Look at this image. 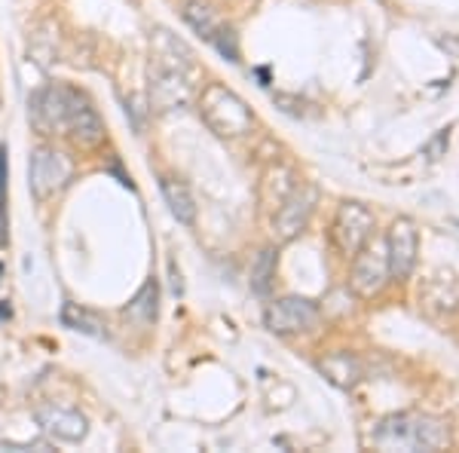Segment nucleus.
Wrapping results in <instances>:
<instances>
[{
	"label": "nucleus",
	"instance_id": "9",
	"mask_svg": "<svg viewBox=\"0 0 459 453\" xmlns=\"http://www.w3.org/2000/svg\"><path fill=\"white\" fill-rule=\"evenodd\" d=\"M420 233L411 218H395L386 233V257H389V276L407 279L417 266Z\"/></svg>",
	"mask_w": 459,
	"mask_h": 453
},
{
	"label": "nucleus",
	"instance_id": "4",
	"mask_svg": "<svg viewBox=\"0 0 459 453\" xmlns=\"http://www.w3.org/2000/svg\"><path fill=\"white\" fill-rule=\"evenodd\" d=\"M199 117L221 138H242L255 126V114L246 99H239L224 83H209L199 92Z\"/></svg>",
	"mask_w": 459,
	"mask_h": 453
},
{
	"label": "nucleus",
	"instance_id": "11",
	"mask_svg": "<svg viewBox=\"0 0 459 453\" xmlns=\"http://www.w3.org/2000/svg\"><path fill=\"white\" fill-rule=\"evenodd\" d=\"M37 426L43 429V435L56 438V441H68L77 444L83 441L89 432V423L80 411H71V407H58V405H40L34 411Z\"/></svg>",
	"mask_w": 459,
	"mask_h": 453
},
{
	"label": "nucleus",
	"instance_id": "1",
	"mask_svg": "<svg viewBox=\"0 0 459 453\" xmlns=\"http://www.w3.org/2000/svg\"><path fill=\"white\" fill-rule=\"evenodd\" d=\"M194 53L187 43L178 40L166 28H153L151 34V108L166 110L184 108L194 95Z\"/></svg>",
	"mask_w": 459,
	"mask_h": 453
},
{
	"label": "nucleus",
	"instance_id": "3",
	"mask_svg": "<svg viewBox=\"0 0 459 453\" xmlns=\"http://www.w3.org/2000/svg\"><path fill=\"white\" fill-rule=\"evenodd\" d=\"M371 444L380 450H404V453H432L450 444V423L432 414H392L380 420L374 429Z\"/></svg>",
	"mask_w": 459,
	"mask_h": 453
},
{
	"label": "nucleus",
	"instance_id": "7",
	"mask_svg": "<svg viewBox=\"0 0 459 453\" xmlns=\"http://www.w3.org/2000/svg\"><path fill=\"white\" fill-rule=\"evenodd\" d=\"M318 318H322V313H318V307L313 301H307V297H282V301L270 303L264 313V325L266 331L273 334H303L309 328H316Z\"/></svg>",
	"mask_w": 459,
	"mask_h": 453
},
{
	"label": "nucleus",
	"instance_id": "8",
	"mask_svg": "<svg viewBox=\"0 0 459 453\" xmlns=\"http://www.w3.org/2000/svg\"><path fill=\"white\" fill-rule=\"evenodd\" d=\"M71 160L65 153L53 151V147H37L31 153V166H28V178H31V193L37 199L53 196L71 181Z\"/></svg>",
	"mask_w": 459,
	"mask_h": 453
},
{
	"label": "nucleus",
	"instance_id": "13",
	"mask_svg": "<svg viewBox=\"0 0 459 453\" xmlns=\"http://www.w3.org/2000/svg\"><path fill=\"white\" fill-rule=\"evenodd\" d=\"M157 301H160V285L151 279V282H144L142 292H138L129 303H126L123 316L129 318V322H135V325H142V328H147V325L157 322Z\"/></svg>",
	"mask_w": 459,
	"mask_h": 453
},
{
	"label": "nucleus",
	"instance_id": "2",
	"mask_svg": "<svg viewBox=\"0 0 459 453\" xmlns=\"http://www.w3.org/2000/svg\"><path fill=\"white\" fill-rule=\"evenodd\" d=\"M31 120L40 132H65L80 147H95L105 138V126H101L95 108L89 105V99L68 86L37 92L31 99Z\"/></svg>",
	"mask_w": 459,
	"mask_h": 453
},
{
	"label": "nucleus",
	"instance_id": "10",
	"mask_svg": "<svg viewBox=\"0 0 459 453\" xmlns=\"http://www.w3.org/2000/svg\"><path fill=\"white\" fill-rule=\"evenodd\" d=\"M386 282H389L386 248L368 242L365 248L352 257V279H350L352 292L359 297H377L386 288Z\"/></svg>",
	"mask_w": 459,
	"mask_h": 453
},
{
	"label": "nucleus",
	"instance_id": "5",
	"mask_svg": "<svg viewBox=\"0 0 459 453\" xmlns=\"http://www.w3.org/2000/svg\"><path fill=\"white\" fill-rule=\"evenodd\" d=\"M374 236V214L361 203H343L331 224V240L343 257H355Z\"/></svg>",
	"mask_w": 459,
	"mask_h": 453
},
{
	"label": "nucleus",
	"instance_id": "16",
	"mask_svg": "<svg viewBox=\"0 0 459 453\" xmlns=\"http://www.w3.org/2000/svg\"><path fill=\"white\" fill-rule=\"evenodd\" d=\"M298 181H300V178L294 175L288 166H276L270 175H266V181H264V199L273 205V209H279V205L285 203L288 193L298 187Z\"/></svg>",
	"mask_w": 459,
	"mask_h": 453
},
{
	"label": "nucleus",
	"instance_id": "14",
	"mask_svg": "<svg viewBox=\"0 0 459 453\" xmlns=\"http://www.w3.org/2000/svg\"><path fill=\"white\" fill-rule=\"evenodd\" d=\"M160 190H162V199H166L169 212L175 214L181 224H194L196 221V205H194V196H190V190L184 187L181 181H175V178H162L160 181Z\"/></svg>",
	"mask_w": 459,
	"mask_h": 453
},
{
	"label": "nucleus",
	"instance_id": "19",
	"mask_svg": "<svg viewBox=\"0 0 459 453\" xmlns=\"http://www.w3.org/2000/svg\"><path fill=\"white\" fill-rule=\"evenodd\" d=\"M4 153L0 151V245H6V212H4V184H6V166H4Z\"/></svg>",
	"mask_w": 459,
	"mask_h": 453
},
{
	"label": "nucleus",
	"instance_id": "18",
	"mask_svg": "<svg viewBox=\"0 0 459 453\" xmlns=\"http://www.w3.org/2000/svg\"><path fill=\"white\" fill-rule=\"evenodd\" d=\"M62 322L68 325L71 331L89 334V337H105V325H101L99 316H92L89 309L77 307V303H65L62 309Z\"/></svg>",
	"mask_w": 459,
	"mask_h": 453
},
{
	"label": "nucleus",
	"instance_id": "15",
	"mask_svg": "<svg viewBox=\"0 0 459 453\" xmlns=\"http://www.w3.org/2000/svg\"><path fill=\"white\" fill-rule=\"evenodd\" d=\"M184 22H187V25L194 28V31L203 37V40H209V43L221 34V28H224V22L214 16V13L205 4H199V0H190V4L184 6Z\"/></svg>",
	"mask_w": 459,
	"mask_h": 453
},
{
	"label": "nucleus",
	"instance_id": "6",
	"mask_svg": "<svg viewBox=\"0 0 459 453\" xmlns=\"http://www.w3.org/2000/svg\"><path fill=\"white\" fill-rule=\"evenodd\" d=\"M316 203H318V190L316 184L309 181H298V187L285 196V203L279 205L276 214H273V230H276L279 242H291L307 230L309 218L316 212Z\"/></svg>",
	"mask_w": 459,
	"mask_h": 453
},
{
	"label": "nucleus",
	"instance_id": "17",
	"mask_svg": "<svg viewBox=\"0 0 459 453\" xmlns=\"http://www.w3.org/2000/svg\"><path fill=\"white\" fill-rule=\"evenodd\" d=\"M273 279H276V248H264L251 264V292L266 297L273 292Z\"/></svg>",
	"mask_w": 459,
	"mask_h": 453
},
{
	"label": "nucleus",
	"instance_id": "12",
	"mask_svg": "<svg viewBox=\"0 0 459 453\" xmlns=\"http://www.w3.org/2000/svg\"><path fill=\"white\" fill-rule=\"evenodd\" d=\"M318 368H322V374L334 386H340V389H352V386L361 380V374H365V370H361V362L350 353L328 355Z\"/></svg>",
	"mask_w": 459,
	"mask_h": 453
}]
</instances>
